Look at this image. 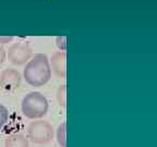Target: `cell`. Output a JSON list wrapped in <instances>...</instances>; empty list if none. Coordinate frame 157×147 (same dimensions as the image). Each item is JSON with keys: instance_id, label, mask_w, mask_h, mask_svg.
Listing matches in <instances>:
<instances>
[{"instance_id": "2", "label": "cell", "mask_w": 157, "mask_h": 147, "mask_svg": "<svg viewBox=\"0 0 157 147\" xmlns=\"http://www.w3.org/2000/svg\"><path fill=\"white\" fill-rule=\"evenodd\" d=\"M23 115L29 119H40L48 111V100L39 92H31L21 104Z\"/></svg>"}, {"instance_id": "4", "label": "cell", "mask_w": 157, "mask_h": 147, "mask_svg": "<svg viewBox=\"0 0 157 147\" xmlns=\"http://www.w3.org/2000/svg\"><path fill=\"white\" fill-rule=\"evenodd\" d=\"M32 48L29 45L22 44V43L11 45L7 52L9 61L14 66H22V64L29 62V59L32 58Z\"/></svg>"}, {"instance_id": "3", "label": "cell", "mask_w": 157, "mask_h": 147, "mask_svg": "<svg viewBox=\"0 0 157 147\" xmlns=\"http://www.w3.org/2000/svg\"><path fill=\"white\" fill-rule=\"evenodd\" d=\"M27 137L34 144H48L54 138V127L48 121H32L27 127Z\"/></svg>"}, {"instance_id": "11", "label": "cell", "mask_w": 157, "mask_h": 147, "mask_svg": "<svg viewBox=\"0 0 157 147\" xmlns=\"http://www.w3.org/2000/svg\"><path fill=\"white\" fill-rule=\"evenodd\" d=\"M66 42H67L66 36H58L56 38L57 47L60 49V51H66Z\"/></svg>"}, {"instance_id": "6", "label": "cell", "mask_w": 157, "mask_h": 147, "mask_svg": "<svg viewBox=\"0 0 157 147\" xmlns=\"http://www.w3.org/2000/svg\"><path fill=\"white\" fill-rule=\"evenodd\" d=\"M50 69L58 77H66L67 75V54L66 51H57L50 59Z\"/></svg>"}, {"instance_id": "10", "label": "cell", "mask_w": 157, "mask_h": 147, "mask_svg": "<svg viewBox=\"0 0 157 147\" xmlns=\"http://www.w3.org/2000/svg\"><path fill=\"white\" fill-rule=\"evenodd\" d=\"M8 118H9V111L5 106L0 104V130L6 125Z\"/></svg>"}, {"instance_id": "5", "label": "cell", "mask_w": 157, "mask_h": 147, "mask_svg": "<svg viewBox=\"0 0 157 147\" xmlns=\"http://www.w3.org/2000/svg\"><path fill=\"white\" fill-rule=\"evenodd\" d=\"M22 76L17 70L13 68L5 69L0 74V87L5 93H13L20 87Z\"/></svg>"}, {"instance_id": "9", "label": "cell", "mask_w": 157, "mask_h": 147, "mask_svg": "<svg viewBox=\"0 0 157 147\" xmlns=\"http://www.w3.org/2000/svg\"><path fill=\"white\" fill-rule=\"evenodd\" d=\"M57 100L58 104L61 106L62 108L67 107V85L66 84H62L58 87L57 89V94H56Z\"/></svg>"}, {"instance_id": "13", "label": "cell", "mask_w": 157, "mask_h": 147, "mask_svg": "<svg viewBox=\"0 0 157 147\" xmlns=\"http://www.w3.org/2000/svg\"><path fill=\"white\" fill-rule=\"evenodd\" d=\"M13 40V36H0V44H9Z\"/></svg>"}, {"instance_id": "7", "label": "cell", "mask_w": 157, "mask_h": 147, "mask_svg": "<svg viewBox=\"0 0 157 147\" xmlns=\"http://www.w3.org/2000/svg\"><path fill=\"white\" fill-rule=\"evenodd\" d=\"M5 147H29V141L23 134L15 133L6 138Z\"/></svg>"}, {"instance_id": "12", "label": "cell", "mask_w": 157, "mask_h": 147, "mask_svg": "<svg viewBox=\"0 0 157 147\" xmlns=\"http://www.w3.org/2000/svg\"><path fill=\"white\" fill-rule=\"evenodd\" d=\"M6 59H7V51H6V49L0 45V66L6 61Z\"/></svg>"}, {"instance_id": "1", "label": "cell", "mask_w": 157, "mask_h": 147, "mask_svg": "<svg viewBox=\"0 0 157 147\" xmlns=\"http://www.w3.org/2000/svg\"><path fill=\"white\" fill-rule=\"evenodd\" d=\"M23 77L26 83L35 87H40L48 83L52 77L48 57L44 54H37L29 59L23 70Z\"/></svg>"}, {"instance_id": "8", "label": "cell", "mask_w": 157, "mask_h": 147, "mask_svg": "<svg viewBox=\"0 0 157 147\" xmlns=\"http://www.w3.org/2000/svg\"><path fill=\"white\" fill-rule=\"evenodd\" d=\"M67 123L62 122L57 129V142L61 147H67Z\"/></svg>"}]
</instances>
